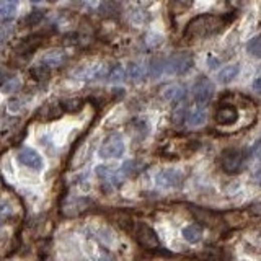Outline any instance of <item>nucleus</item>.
<instances>
[{"instance_id":"nucleus-10","label":"nucleus","mask_w":261,"mask_h":261,"mask_svg":"<svg viewBox=\"0 0 261 261\" xmlns=\"http://www.w3.org/2000/svg\"><path fill=\"white\" fill-rule=\"evenodd\" d=\"M64 113V109L61 106V103H46L43 104L39 111L36 113V119L39 121H52V119H57V117H61Z\"/></svg>"},{"instance_id":"nucleus-13","label":"nucleus","mask_w":261,"mask_h":261,"mask_svg":"<svg viewBox=\"0 0 261 261\" xmlns=\"http://www.w3.org/2000/svg\"><path fill=\"white\" fill-rule=\"evenodd\" d=\"M162 95H163V98H165V100H168V101L180 103V101L185 100V96H186V88L183 87V85L172 83V85H168V87L163 88Z\"/></svg>"},{"instance_id":"nucleus-14","label":"nucleus","mask_w":261,"mask_h":261,"mask_svg":"<svg viewBox=\"0 0 261 261\" xmlns=\"http://www.w3.org/2000/svg\"><path fill=\"white\" fill-rule=\"evenodd\" d=\"M206 119H207V114H206L204 108H194V109L189 111L188 116H186L189 127H201L202 124L206 122Z\"/></svg>"},{"instance_id":"nucleus-34","label":"nucleus","mask_w":261,"mask_h":261,"mask_svg":"<svg viewBox=\"0 0 261 261\" xmlns=\"http://www.w3.org/2000/svg\"><path fill=\"white\" fill-rule=\"evenodd\" d=\"M31 2H41V0H31Z\"/></svg>"},{"instance_id":"nucleus-12","label":"nucleus","mask_w":261,"mask_h":261,"mask_svg":"<svg viewBox=\"0 0 261 261\" xmlns=\"http://www.w3.org/2000/svg\"><path fill=\"white\" fill-rule=\"evenodd\" d=\"M237 119H238V111L235 106H230V104H222L215 111V121H217V124H222V126L233 124Z\"/></svg>"},{"instance_id":"nucleus-27","label":"nucleus","mask_w":261,"mask_h":261,"mask_svg":"<svg viewBox=\"0 0 261 261\" xmlns=\"http://www.w3.org/2000/svg\"><path fill=\"white\" fill-rule=\"evenodd\" d=\"M163 74V61L162 59H154L150 64V75L152 77H160Z\"/></svg>"},{"instance_id":"nucleus-29","label":"nucleus","mask_w":261,"mask_h":261,"mask_svg":"<svg viewBox=\"0 0 261 261\" xmlns=\"http://www.w3.org/2000/svg\"><path fill=\"white\" fill-rule=\"evenodd\" d=\"M41 17H43V13L41 12H33L31 15L26 18V23L28 25H33V23H38L39 20H41Z\"/></svg>"},{"instance_id":"nucleus-5","label":"nucleus","mask_w":261,"mask_h":261,"mask_svg":"<svg viewBox=\"0 0 261 261\" xmlns=\"http://www.w3.org/2000/svg\"><path fill=\"white\" fill-rule=\"evenodd\" d=\"M243 152L240 149H227L220 155V167L227 175H235L243 167Z\"/></svg>"},{"instance_id":"nucleus-21","label":"nucleus","mask_w":261,"mask_h":261,"mask_svg":"<svg viewBox=\"0 0 261 261\" xmlns=\"http://www.w3.org/2000/svg\"><path fill=\"white\" fill-rule=\"evenodd\" d=\"M106 78L111 83H119L126 78V70L122 69V65H114V67H111V70L106 74Z\"/></svg>"},{"instance_id":"nucleus-15","label":"nucleus","mask_w":261,"mask_h":261,"mask_svg":"<svg viewBox=\"0 0 261 261\" xmlns=\"http://www.w3.org/2000/svg\"><path fill=\"white\" fill-rule=\"evenodd\" d=\"M111 220H113L117 227H121L122 230L130 232L134 228V222H133V219H130V215L126 214V212L114 211L113 214H111Z\"/></svg>"},{"instance_id":"nucleus-18","label":"nucleus","mask_w":261,"mask_h":261,"mask_svg":"<svg viewBox=\"0 0 261 261\" xmlns=\"http://www.w3.org/2000/svg\"><path fill=\"white\" fill-rule=\"evenodd\" d=\"M238 72H240V65L238 64H235V65H227V67H224L220 72H219V80L222 83H230L235 77L238 75Z\"/></svg>"},{"instance_id":"nucleus-20","label":"nucleus","mask_w":261,"mask_h":261,"mask_svg":"<svg viewBox=\"0 0 261 261\" xmlns=\"http://www.w3.org/2000/svg\"><path fill=\"white\" fill-rule=\"evenodd\" d=\"M127 74L134 82H141V80H144V77H146V67H144L142 64L133 62V64H129Z\"/></svg>"},{"instance_id":"nucleus-16","label":"nucleus","mask_w":261,"mask_h":261,"mask_svg":"<svg viewBox=\"0 0 261 261\" xmlns=\"http://www.w3.org/2000/svg\"><path fill=\"white\" fill-rule=\"evenodd\" d=\"M39 43H41V39H38V38H26V39H23V41L18 44L17 54H20V56L31 54V52L39 46Z\"/></svg>"},{"instance_id":"nucleus-1","label":"nucleus","mask_w":261,"mask_h":261,"mask_svg":"<svg viewBox=\"0 0 261 261\" xmlns=\"http://www.w3.org/2000/svg\"><path fill=\"white\" fill-rule=\"evenodd\" d=\"M228 20L220 15H199L188 23L185 30L186 39H199L212 36L225 28Z\"/></svg>"},{"instance_id":"nucleus-9","label":"nucleus","mask_w":261,"mask_h":261,"mask_svg":"<svg viewBox=\"0 0 261 261\" xmlns=\"http://www.w3.org/2000/svg\"><path fill=\"white\" fill-rule=\"evenodd\" d=\"M18 160L22 165L25 167H30L33 170H41L43 168V159L35 149L31 147H23L22 150L18 152Z\"/></svg>"},{"instance_id":"nucleus-24","label":"nucleus","mask_w":261,"mask_h":261,"mask_svg":"<svg viewBox=\"0 0 261 261\" xmlns=\"http://www.w3.org/2000/svg\"><path fill=\"white\" fill-rule=\"evenodd\" d=\"M31 75H33L35 80L44 82V80H48L49 78V69L44 67V65H36V67L31 69Z\"/></svg>"},{"instance_id":"nucleus-26","label":"nucleus","mask_w":261,"mask_h":261,"mask_svg":"<svg viewBox=\"0 0 261 261\" xmlns=\"http://www.w3.org/2000/svg\"><path fill=\"white\" fill-rule=\"evenodd\" d=\"M186 116H188V109L185 106H178L173 111V124H181L183 121H186Z\"/></svg>"},{"instance_id":"nucleus-11","label":"nucleus","mask_w":261,"mask_h":261,"mask_svg":"<svg viewBox=\"0 0 261 261\" xmlns=\"http://www.w3.org/2000/svg\"><path fill=\"white\" fill-rule=\"evenodd\" d=\"M67 61V54L62 49H51L48 51L41 59V65L48 69H54V67H61Z\"/></svg>"},{"instance_id":"nucleus-8","label":"nucleus","mask_w":261,"mask_h":261,"mask_svg":"<svg viewBox=\"0 0 261 261\" xmlns=\"http://www.w3.org/2000/svg\"><path fill=\"white\" fill-rule=\"evenodd\" d=\"M183 181V173L176 168H165L157 176V183L162 188H176Z\"/></svg>"},{"instance_id":"nucleus-28","label":"nucleus","mask_w":261,"mask_h":261,"mask_svg":"<svg viewBox=\"0 0 261 261\" xmlns=\"http://www.w3.org/2000/svg\"><path fill=\"white\" fill-rule=\"evenodd\" d=\"M96 261H116V258L111 253L104 251V250H100V251H98V254H96Z\"/></svg>"},{"instance_id":"nucleus-17","label":"nucleus","mask_w":261,"mask_h":261,"mask_svg":"<svg viewBox=\"0 0 261 261\" xmlns=\"http://www.w3.org/2000/svg\"><path fill=\"white\" fill-rule=\"evenodd\" d=\"M183 238H185L188 243H198L202 237V230L199 225H188L183 228Z\"/></svg>"},{"instance_id":"nucleus-19","label":"nucleus","mask_w":261,"mask_h":261,"mask_svg":"<svg viewBox=\"0 0 261 261\" xmlns=\"http://www.w3.org/2000/svg\"><path fill=\"white\" fill-rule=\"evenodd\" d=\"M18 0H0V17L10 18L15 15Z\"/></svg>"},{"instance_id":"nucleus-4","label":"nucleus","mask_w":261,"mask_h":261,"mask_svg":"<svg viewBox=\"0 0 261 261\" xmlns=\"http://www.w3.org/2000/svg\"><path fill=\"white\" fill-rule=\"evenodd\" d=\"M95 207V202L90 198H74V199H65L61 206V212L64 217H77L85 212L91 211Z\"/></svg>"},{"instance_id":"nucleus-7","label":"nucleus","mask_w":261,"mask_h":261,"mask_svg":"<svg viewBox=\"0 0 261 261\" xmlns=\"http://www.w3.org/2000/svg\"><path fill=\"white\" fill-rule=\"evenodd\" d=\"M193 95H194L196 103L206 104L207 101H211V98L214 95V83L209 80V78H201V80L194 83Z\"/></svg>"},{"instance_id":"nucleus-25","label":"nucleus","mask_w":261,"mask_h":261,"mask_svg":"<svg viewBox=\"0 0 261 261\" xmlns=\"http://www.w3.org/2000/svg\"><path fill=\"white\" fill-rule=\"evenodd\" d=\"M193 4H194V0H172V9L175 13H180V12L191 9Z\"/></svg>"},{"instance_id":"nucleus-6","label":"nucleus","mask_w":261,"mask_h":261,"mask_svg":"<svg viewBox=\"0 0 261 261\" xmlns=\"http://www.w3.org/2000/svg\"><path fill=\"white\" fill-rule=\"evenodd\" d=\"M101 159L108 160V159H119V157L124 154V141L121 136L113 134L109 136L106 141L101 144L100 150H98Z\"/></svg>"},{"instance_id":"nucleus-22","label":"nucleus","mask_w":261,"mask_h":261,"mask_svg":"<svg viewBox=\"0 0 261 261\" xmlns=\"http://www.w3.org/2000/svg\"><path fill=\"white\" fill-rule=\"evenodd\" d=\"M61 106L64 111H69V113H77V111H80L82 106H83V101L80 98H69V100H64L61 103Z\"/></svg>"},{"instance_id":"nucleus-31","label":"nucleus","mask_w":261,"mask_h":261,"mask_svg":"<svg viewBox=\"0 0 261 261\" xmlns=\"http://www.w3.org/2000/svg\"><path fill=\"white\" fill-rule=\"evenodd\" d=\"M253 178H254V181L258 183V185H261V162L253 170Z\"/></svg>"},{"instance_id":"nucleus-30","label":"nucleus","mask_w":261,"mask_h":261,"mask_svg":"<svg viewBox=\"0 0 261 261\" xmlns=\"http://www.w3.org/2000/svg\"><path fill=\"white\" fill-rule=\"evenodd\" d=\"M17 87H18V80L17 78H12L10 80V83H7V85H4V91H13V90H17Z\"/></svg>"},{"instance_id":"nucleus-3","label":"nucleus","mask_w":261,"mask_h":261,"mask_svg":"<svg viewBox=\"0 0 261 261\" xmlns=\"http://www.w3.org/2000/svg\"><path fill=\"white\" fill-rule=\"evenodd\" d=\"M133 230H134V237L137 240V243L146 248V250H155V248L160 246V240L157 237L155 230L147 224L137 222V224H134Z\"/></svg>"},{"instance_id":"nucleus-32","label":"nucleus","mask_w":261,"mask_h":261,"mask_svg":"<svg viewBox=\"0 0 261 261\" xmlns=\"http://www.w3.org/2000/svg\"><path fill=\"white\" fill-rule=\"evenodd\" d=\"M253 90L256 91L258 95H261V78H256V80L253 82Z\"/></svg>"},{"instance_id":"nucleus-33","label":"nucleus","mask_w":261,"mask_h":261,"mask_svg":"<svg viewBox=\"0 0 261 261\" xmlns=\"http://www.w3.org/2000/svg\"><path fill=\"white\" fill-rule=\"evenodd\" d=\"M251 214H254V215H261V202H258V204H254V206H251Z\"/></svg>"},{"instance_id":"nucleus-35","label":"nucleus","mask_w":261,"mask_h":261,"mask_svg":"<svg viewBox=\"0 0 261 261\" xmlns=\"http://www.w3.org/2000/svg\"><path fill=\"white\" fill-rule=\"evenodd\" d=\"M0 222H2V219H0Z\"/></svg>"},{"instance_id":"nucleus-23","label":"nucleus","mask_w":261,"mask_h":261,"mask_svg":"<svg viewBox=\"0 0 261 261\" xmlns=\"http://www.w3.org/2000/svg\"><path fill=\"white\" fill-rule=\"evenodd\" d=\"M246 51L250 52L253 57L261 59V36H254L251 38L246 44Z\"/></svg>"},{"instance_id":"nucleus-2","label":"nucleus","mask_w":261,"mask_h":261,"mask_svg":"<svg viewBox=\"0 0 261 261\" xmlns=\"http://www.w3.org/2000/svg\"><path fill=\"white\" fill-rule=\"evenodd\" d=\"M193 67V57L188 52H178L163 61V72L173 75H181Z\"/></svg>"}]
</instances>
